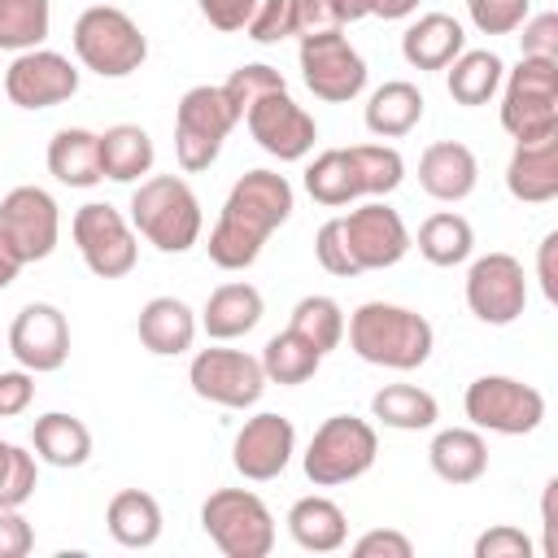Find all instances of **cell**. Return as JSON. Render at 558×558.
<instances>
[{
  "label": "cell",
  "instance_id": "6da1fadb",
  "mask_svg": "<svg viewBox=\"0 0 558 558\" xmlns=\"http://www.w3.org/2000/svg\"><path fill=\"white\" fill-rule=\"evenodd\" d=\"M432 340H436L432 323L410 305L362 301L349 314V349L371 366L414 371L432 357Z\"/></svg>",
  "mask_w": 558,
  "mask_h": 558
},
{
  "label": "cell",
  "instance_id": "7a4b0ae2",
  "mask_svg": "<svg viewBox=\"0 0 558 558\" xmlns=\"http://www.w3.org/2000/svg\"><path fill=\"white\" fill-rule=\"evenodd\" d=\"M131 227L161 253H187L201 240V201L179 174H148L131 192Z\"/></svg>",
  "mask_w": 558,
  "mask_h": 558
},
{
  "label": "cell",
  "instance_id": "3957f363",
  "mask_svg": "<svg viewBox=\"0 0 558 558\" xmlns=\"http://www.w3.org/2000/svg\"><path fill=\"white\" fill-rule=\"evenodd\" d=\"M74 52L100 78H122V74H131V70L144 65L148 39H144V31L135 26V17L126 9H118V4H92L74 22Z\"/></svg>",
  "mask_w": 558,
  "mask_h": 558
},
{
  "label": "cell",
  "instance_id": "277c9868",
  "mask_svg": "<svg viewBox=\"0 0 558 558\" xmlns=\"http://www.w3.org/2000/svg\"><path fill=\"white\" fill-rule=\"evenodd\" d=\"M375 453H379V436H375V427L366 418L331 414L310 436L305 475H310L314 488H336V484H349V480L366 475L375 466Z\"/></svg>",
  "mask_w": 558,
  "mask_h": 558
},
{
  "label": "cell",
  "instance_id": "5b68a950",
  "mask_svg": "<svg viewBox=\"0 0 558 558\" xmlns=\"http://www.w3.org/2000/svg\"><path fill=\"white\" fill-rule=\"evenodd\" d=\"M205 536L227 558H266L275 549V514L248 488H218L201 506Z\"/></svg>",
  "mask_w": 558,
  "mask_h": 558
},
{
  "label": "cell",
  "instance_id": "8992f818",
  "mask_svg": "<svg viewBox=\"0 0 558 558\" xmlns=\"http://www.w3.org/2000/svg\"><path fill=\"white\" fill-rule=\"evenodd\" d=\"M235 122H240V113L222 87H214V83L187 87L174 105V157H179V166L183 170H209Z\"/></svg>",
  "mask_w": 558,
  "mask_h": 558
},
{
  "label": "cell",
  "instance_id": "52a82bcc",
  "mask_svg": "<svg viewBox=\"0 0 558 558\" xmlns=\"http://www.w3.org/2000/svg\"><path fill=\"white\" fill-rule=\"evenodd\" d=\"M501 126L514 140L558 131V57H519L501 96Z\"/></svg>",
  "mask_w": 558,
  "mask_h": 558
},
{
  "label": "cell",
  "instance_id": "ba28073f",
  "mask_svg": "<svg viewBox=\"0 0 558 558\" xmlns=\"http://www.w3.org/2000/svg\"><path fill=\"white\" fill-rule=\"evenodd\" d=\"M301 78L318 100H353L366 87V61L362 52L349 44V35L340 26H323L301 35Z\"/></svg>",
  "mask_w": 558,
  "mask_h": 558
},
{
  "label": "cell",
  "instance_id": "9c48e42d",
  "mask_svg": "<svg viewBox=\"0 0 558 558\" xmlns=\"http://www.w3.org/2000/svg\"><path fill=\"white\" fill-rule=\"evenodd\" d=\"M466 418L475 427L501 432V436H523L532 427H541L545 418V397L541 388L514 379V375H480L466 384Z\"/></svg>",
  "mask_w": 558,
  "mask_h": 558
},
{
  "label": "cell",
  "instance_id": "30bf717a",
  "mask_svg": "<svg viewBox=\"0 0 558 558\" xmlns=\"http://www.w3.org/2000/svg\"><path fill=\"white\" fill-rule=\"evenodd\" d=\"M70 231H74V244H78V253L96 279H122L135 270V253H140L135 231L113 205H105V201L78 205Z\"/></svg>",
  "mask_w": 558,
  "mask_h": 558
},
{
  "label": "cell",
  "instance_id": "8fae6325",
  "mask_svg": "<svg viewBox=\"0 0 558 558\" xmlns=\"http://www.w3.org/2000/svg\"><path fill=\"white\" fill-rule=\"evenodd\" d=\"M466 305L480 323L488 327H506L523 314L527 305V279H523V262L514 253H484L471 262L466 270Z\"/></svg>",
  "mask_w": 558,
  "mask_h": 558
},
{
  "label": "cell",
  "instance_id": "7c38bea8",
  "mask_svg": "<svg viewBox=\"0 0 558 558\" xmlns=\"http://www.w3.org/2000/svg\"><path fill=\"white\" fill-rule=\"evenodd\" d=\"M187 384L201 401L227 405V410H244L262 397L266 388V371L257 357L240 353V349H201L187 366Z\"/></svg>",
  "mask_w": 558,
  "mask_h": 558
},
{
  "label": "cell",
  "instance_id": "4fadbf2b",
  "mask_svg": "<svg viewBox=\"0 0 558 558\" xmlns=\"http://www.w3.org/2000/svg\"><path fill=\"white\" fill-rule=\"evenodd\" d=\"M0 231L22 253V262H44L57 248V235H61L57 201L35 183L9 187L0 196Z\"/></svg>",
  "mask_w": 558,
  "mask_h": 558
},
{
  "label": "cell",
  "instance_id": "5bb4252c",
  "mask_svg": "<svg viewBox=\"0 0 558 558\" xmlns=\"http://www.w3.org/2000/svg\"><path fill=\"white\" fill-rule=\"evenodd\" d=\"M340 231H344V244L357 262V270H384V266H397L410 248V231H405V218L384 205V201H366L357 209H349L340 218Z\"/></svg>",
  "mask_w": 558,
  "mask_h": 558
},
{
  "label": "cell",
  "instance_id": "9a60e30c",
  "mask_svg": "<svg viewBox=\"0 0 558 558\" xmlns=\"http://www.w3.org/2000/svg\"><path fill=\"white\" fill-rule=\"evenodd\" d=\"M78 92V70L52 48H26L4 70V96L17 109H48Z\"/></svg>",
  "mask_w": 558,
  "mask_h": 558
},
{
  "label": "cell",
  "instance_id": "2e32d148",
  "mask_svg": "<svg viewBox=\"0 0 558 558\" xmlns=\"http://www.w3.org/2000/svg\"><path fill=\"white\" fill-rule=\"evenodd\" d=\"M244 126L248 135L279 161H301L314 140H318V126L314 118L288 96V92H270V96H257L248 109H244Z\"/></svg>",
  "mask_w": 558,
  "mask_h": 558
},
{
  "label": "cell",
  "instance_id": "e0dca14e",
  "mask_svg": "<svg viewBox=\"0 0 558 558\" xmlns=\"http://www.w3.org/2000/svg\"><path fill=\"white\" fill-rule=\"evenodd\" d=\"M292 449H296V427L288 414H275V410H262L253 414L240 432H235V445H231V462L244 480L262 484V480H275L288 471L292 462Z\"/></svg>",
  "mask_w": 558,
  "mask_h": 558
},
{
  "label": "cell",
  "instance_id": "ac0fdd59",
  "mask_svg": "<svg viewBox=\"0 0 558 558\" xmlns=\"http://www.w3.org/2000/svg\"><path fill=\"white\" fill-rule=\"evenodd\" d=\"M9 353L26 371H57L70 357V323L57 305L31 301L9 323Z\"/></svg>",
  "mask_w": 558,
  "mask_h": 558
},
{
  "label": "cell",
  "instance_id": "d6986e66",
  "mask_svg": "<svg viewBox=\"0 0 558 558\" xmlns=\"http://www.w3.org/2000/svg\"><path fill=\"white\" fill-rule=\"evenodd\" d=\"M292 214V183L275 170H248L231 183L227 192V205H222V218L240 222L244 231L253 235H270L275 227H283Z\"/></svg>",
  "mask_w": 558,
  "mask_h": 558
},
{
  "label": "cell",
  "instance_id": "ffe728a7",
  "mask_svg": "<svg viewBox=\"0 0 558 558\" xmlns=\"http://www.w3.org/2000/svg\"><path fill=\"white\" fill-rule=\"evenodd\" d=\"M506 187L514 201H527V205L558 196V131L536 135V140H514Z\"/></svg>",
  "mask_w": 558,
  "mask_h": 558
},
{
  "label": "cell",
  "instance_id": "44dd1931",
  "mask_svg": "<svg viewBox=\"0 0 558 558\" xmlns=\"http://www.w3.org/2000/svg\"><path fill=\"white\" fill-rule=\"evenodd\" d=\"M475 179H480V166H475V153L462 140H436L418 157V187L436 201L471 196Z\"/></svg>",
  "mask_w": 558,
  "mask_h": 558
},
{
  "label": "cell",
  "instance_id": "7402d4cb",
  "mask_svg": "<svg viewBox=\"0 0 558 558\" xmlns=\"http://www.w3.org/2000/svg\"><path fill=\"white\" fill-rule=\"evenodd\" d=\"M135 331H140V344L148 353L174 357V353L192 349V340H196V314L179 296H153V301H144L140 318H135Z\"/></svg>",
  "mask_w": 558,
  "mask_h": 558
},
{
  "label": "cell",
  "instance_id": "603a6c76",
  "mask_svg": "<svg viewBox=\"0 0 558 558\" xmlns=\"http://www.w3.org/2000/svg\"><path fill=\"white\" fill-rule=\"evenodd\" d=\"M462 48H466V31L449 13H423L401 35V57L414 70H445Z\"/></svg>",
  "mask_w": 558,
  "mask_h": 558
},
{
  "label": "cell",
  "instance_id": "cb8c5ba5",
  "mask_svg": "<svg viewBox=\"0 0 558 558\" xmlns=\"http://www.w3.org/2000/svg\"><path fill=\"white\" fill-rule=\"evenodd\" d=\"M105 527L122 549H148L161 536V506L144 488H118L105 506Z\"/></svg>",
  "mask_w": 558,
  "mask_h": 558
},
{
  "label": "cell",
  "instance_id": "d4e9b609",
  "mask_svg": "<svg viewBox=\"0 0 558 558\" xmlns=\"http://www.w3.org/2000/svg\"><path fill=\"white\" fill-rule=\"evenodd\" d=\"M427 462L445 484H475L488 466V445L475 427H445L432 436Z\"/></svg>",
  "mask_w": 558,
  "mask_h": 558
},
{
  "label": "cell",
  "instance_id": "484cf974",
  "mask_svg": "<svg viewBox=\"0 0 558 558\" xmlns=\"http://www.w3.org/2000/svg\"><path fill=\"white\" fill-rule=\"evenodd\" d=\"M288 532H292V541H296L301 549H310V554H331V549L344 545L349 519H344V510H340L331 497L310 493V497L292 501V510H288Z\"/></svg>",
  "mask_w": 558,
  "mask_h": 558
},
{
  "label": "cell",
  "instance_id": "4316f807",
  "mask_svg": "<svg viewBox=\"0 0 558 558\" xmlns=\"http://www.w3.org/2000/svg\"><path fill=\"white\" fill-rule=\"evenodd\" d=\"M48 170L65 187H96L100 174V135L87 126H61L48 140Z\"/></svg>",
  "mask_w": 558,
  "mask_h": 558
},
{
  "label": "cell",
  "instance_id": "83f0119b",
  "mask_svg": "<svg viewBox=\"0 0 558 558\" xmlns=\"http://www.w3.org/2000/svg\"><path fill=\"white\" fill-rule=\"evenodd\" d=\"M257 318H262V292L253 283H244V279L218 283L209 292V301H205V314H201L209 340H235V336L253 331Z\"/></svg>",
  "mask_w": 558,
  "mask_h": 558
},
{
  "label": "cell",
  "instance_id": "f1b7e54d",
  "mask_svg": "<svg viewBox=\"0 0 558 558\" xmlns=\"http://www.w3.org/2000/svg\"><path fill=\"white\" fill-rule=\"evenodd\" d=\"M31 440H35V453H39L48 466H61V471L83 466V462L92 458V432H87V423H83L78 414H65V410L39 414Z\"/></svg>",
  "mask_w": 558,
  "mask_h": 558
},
{
  "label": "cell",
  "instance_id": "f546056e",
  "mask_svg": "<svg viewBox=\"0 0 558 558\" xmlns=\"http://www.w3.org/2000/svg\"><path fill=\"white\" fill-rule=\"evenodd\" d=\"M153 135L135 122H113L105 135H100V174L113 179V183H135L140 174L153 170Z\"/></svg>",
  "mask_w": 558,
  "mask_h": 558
},
{
  "label": "cell",
  "instance_id": "4dcf8cb0",
  "mask_svg": "<svg viewBox=\"0 0 558 558\" xmlns=\"http://www.w3.org/2000/svg\"><path fill=\"white\" fill-rule=\"evenodd\" d=\"M418 118H423V92L410 78H388L366 100V126L384 140H397V135L414 131Z\"/></svg>",
  "mask_w": 558,
  "mask_h": 558
},
{
  "label": "cell",
  "instance_id": "1f68e13d",
  "mask_svg": "<svg viewBox=\"0 0 558 558\" xmlns=\"http://www.w3.org/2000/svg\"><path fill=\"white\" fill-rule=\"evenodd\" d=\"M371 414L384 423V427H397V432H423L436 423L440 405L427 388L418 384H384L375 397H371Z\"/></svg>",
  "mask_w": 558,
  "mask_h": 558
},
{
  "label": "cell",
  "instance_id": "d6a6232c",
  "mask_svg": "<svg viewBox=\"0 0 558 558\" xmlns=\"http://www.w3.org/2000/svg\"><path fill=\"white\" fill-rule=\"evenodd\" d=\"M449 65L453 70H449L445 83H449V96L458 105H484V100H493V92L501 87V74H506L501 57L488 52V48H462Z\"/></svg>",
  "mask_w": 558,
  "mask_h": 558
},
{
  "label": "cell",
  "instance_id": "836d02e7",
  "mask_svg": "<svg viewBox=\"0 0 558 558\" xmlns=\"http://www.w3.org/2000/svg\"><path fill=\"white\" fill-rule=\"evenodd\" d=\"M262 371H266V379H275V384H305V379H314V371L323 366V353L305 340V336H296L292 327H283V331H275L270 340H266V349H262Z\"/></svg>",
  "mask_w": 558,
  "mask_h": 558
},
{
  "label": "cell",
  "instance_id": "e575fe53",
  "mask_svg": "<svg viewBox=\"0 0 558 558\" xmlns=\"http://www.w3.org/2000/svg\"><path fill=\"white\" fill-rule=\"evenodd\" d=\"M305 192L318 201V205H349L362 196V183H357V170H353V157L349 148H323L310 170H305Z\"/></svg>",
  "mask_w": 558,
  "mask_h": 558
},
{
  "label": "cell",
  "instance_id": "d590c367",
  "mask_svg": "<svg viewBox=\"0 0 558 558\" xmlns=\"http://www.w3.org/2000/svg\"><path fill=\"white\" fill-rule=\"evenodd\" d=\"M471 244H475V231L453 209H440V214L423 218V227H418V253L432 266H458V262H466L471 257Z\"/></svg>",
  "mask_w": 558,
  "mask_h": 558
},
{
  "label": "cell",
  "instance_id": "8d00e7d4",
  "mask_svg": "<svg viewBox=\"0 0 558 558\" xmlns=\"http://www.w3.org/2000/svg\"><path fill=\"white\" fill-rule=\"evenodd\" d=\"M52 4L48 0H0V48L26 52L48 39Z\"/></svg>",
  "mask_w": 558,
  "mask_h": 558
},
{
  "label": "cell",
  "instance_id": "74e56055",
  "mask_svg": "<svg viewBox=\"0 0 558 558\" xmlns=\"http://www.w3.org/2000/svg\"><path fill=\"white\" fill-rule=\"evenodd\" d=\"M296 336H305L318 353H331L336 344H340V336H344V310L331 301V296H323V292H310V296H301L296 305H292V323H288Z\"/></svg>",
  "mask_w": 558,
  "mask_h": 558
},
{
  "label": "cell",
  "instance_id": "f35d334b",
  "mask_svg": "<svg viewBox=\"0 0 558 558\" xmlns=\"http://www.w3.org/2000/svg\"><path fill=\"white\" fill-rule=\"evenodd\" d=\"M353 157V170H357V183H362V196H384L401 183L405 174V161L392 144H353L349 148Z\"/></svg>",
  "mask_w": 558,
  "mask_h": 558
},
{
  "label": "cell",
  "instance_id": "ab89813d",
  "mask_svg": "<svg viewBox=\"0 0 558 558\" xmlns=\"http://www.w3.org/2000/svg\"><path fill=\"white\" fill-rule=\"evenodd\" d=\"M35 484H39V471H35V453H26L22 445H9V440H0V510L31 501Z\"/></svg>",
  "mask_w": 558,
  "mask_h": 558
},
{
  "label": "cell",
  "instance_id": "60d3db41",
  "mask_svg": "<svg viewBox=\"0 0 558 558\" xmlns=\"http://www.w3.org/2000/svg\"><path fill=\"white\" fill-rule=\"evenodd\" d=\"M222 92H227V100L235 105V113L244 118V109H248L257 96L288 92V83H283V74H279L275 65H266V61H248V65H240V70H231V74H227Z\"/></svg>",
  "mask_w": 558,
  "mask_h": 558
},
{
  "label": "cell",
  "instance_id": "b9f144b4",
  "mask_svg": "<svg viewBox=\"0 0 558 558\" xmlns=\"http://www.w3.org/2000/svg\"><path fill=\"white\" fill-rule=\"evenodd\" d=\"M244 31H248L253 44H275V39L296 35V9H292V0H257L253 13H248V22H244Z\"/></svg>",
  "mask_w": 558,
  "mask_h": 558
},
{
  "label": "cell",
  "instance_id": "7bdbcfd3",
  "mask_svg": "<svg viewBox=\"0 0 558 558\" xmlns=\"http://www.w3.org/2000/svg\"><path fill=\"white\" fill-rule=\"evenodd\" d=\"M314 257H318V266H323L327 275H340V279L362 275L357 262H353V253H349V244H344L340 218H327V222L314 231Z\"/></svg>",
  "mask_w": 558,
  "mask_h": 558
},
{
  "label": "cell",
  "instance_id": "ee69618b",
  "mask_svg": "<svg viewBox=\"0 0 558 558\" xmlns=\"http://www.w3.org/2000/svg\"><path fill=\"white\" fill-rule=\"evenodd\" d=\"M527 4L532 0H466V13L484 35H510L527 17Z\"/></svg>",
  "mask_w": 558,
  "mask_h": 558
},
{
  "label": "cell",
  "instance_id": "f6af8a7d",
  "mask_svg": "<svg viewBox=\"0 0 558 558\" xmlns=\"http://www.w3.org/2000/svg\"><path fill=\"white\" fill-rule=\"evenodd\" d=\"M475 558H532V541L510 527V523H497L488 532H480L475 541Z\"/></svg>",
  "mask_w": 558,
  "mask_h": 558
},
{
  "label": "cell",
  "instance_id": "bcb514c9",
  "mask_svg": "<svg viewBox=\"0 0 558 558\" xmlns=\"http://www.w3.org/2000/svg\"><path fill=\"white\" fill-rule=\"evenodd\" d=\"M353 558H414V545L397 527H371L353 541Z\"/></svg>",
  "mask_w": 558,
  "mask_h": 558
},
{
  "label": "cell",
  "instance_id": "7dc6e473",
  "mask_svg": "<svg viewBox=\"0 0 558 558\" xmlns=\"http://www.w3.org/2000/svg\"><path fill=\"white\" fill-rule=\"evenodd\" d=\"M519 26H523V35H519L523 57H558V13L545 9L536 17H523Z\"/></svg>",
  "mask_w": 558,
  "mask_h": 558
},
{
  "label": "cell",
  "instance_id": "c3c4849f",
  "mask_svg": "<svg viewBox=\"0 0 558 558\" xmlns=\"http://www.w3.org/2000/svg\"><path fill=\"white\" fill-rule=\"evenodd\" d=\"M35 549V527L17 514V506L0 510V558H26Z\"/></svg>",
  "mask_w": 558,
  "mask_h": 558
},
{
  "label": "cell",
  "instance_id": "681fc988",
  "mask_svg": "<svg viewBox=\"0 0 558 558\" xmlns=\"http://www.w3.org/2000/svg\"><path fill=\"white\" fill-rule=\"evenodd\" d=\"M31 397H35V379H31L26 366L22 371H0V418L22 414L31 405Z\"/></svg>",
  "mask_w": 558,
  "mask_h": 558
},
{
  "label": "cell",
  "instance_id": "f907efd6",
  "mask_svg": "<svg viewBox=\"0 0 558 558\" xmlns=\"http://www.w3.org/2000/svg\"><path fill=\"white\" fill-rule=\"evenodd\" d=\"M196 4L209 17V26H218V31H244V22H248V13H253L257 0H196Z\"/></svg>",
  "mask_w": 558,
  "mask_h": 558
},
{
  "label": "cell",
  "instance_id": "816d5d0a",
  "mask_svg": "<svg viewBox=\"0 0 558 558\" xmlns=\"http://www.w3.org/2000/svg\"><path fill=\"white\" fill-rule=\"evenodd\" d=\"M554 257H558V231H549L536 248V279H541L545 301H558V262Z\"/></svg>",
  "mask_w": 558,
  "mask_h": 558
},
{
  "label": "cell",
  "instance_id": "f5cc1de1",
  "mask_svg": "<svg viewBox=\"0 0 558 558\" xmlns=\"http://www.w3.org/2000/svg\"><path fill=\"white\" fill-rule=\"evenodd\" d=\"M541 532H545L541 554L558 558V480H549L545 493H541Z\"/></svg>",
  "mask_w": 558,
  "mask_h": 558
},
{
  "label": "cell",
  "instance_id": "db71d44e",
  "mask_svg": "<svg viewBox=\"0 0 558 558\" xmlns=\"http://www.w3.org/2000/svg\"><path fill=\"white\" fill-rule=\"evenodd\" d=\"M296 9V35H310V31H323V26H336L327 0H292Z\"/></svg>",
  "mask_w": 558,
  "mask_h": 558
},
{
  "label": "cell",
  "instance_id": "11a10c76",
  "mask_svg": "<svg viewBox=\"0 0 558 558\" xmlns=\"http://www.w3.org/2000/svg\"><path fill=\"white\" fill-rule=\"evenodd\" d=\"M26 262H22V253L9 244V235L0 231V288H9L13 279H17V270H22Z\"/></svg>",
  "mask_w": 558,
  "mask_h": 558
},
{
  "label": "cell",
  "instance_id": "9f6ffc18",
  "mask_svg": "<svg viewBox=\"0 0 558 558\" xmlns=\"http://www.w3.org/2000/svg\"><path fill=\"white\" fill-rule=\"evenodd\" d=\"M327 9H331V17H336V26H340V22L366 17V13H371V0H327Z\"/></svg>",
  "mask_w": 558,
  "mask_h": 558
},
{
  "label": "cell",
  "instance_id": "6f0895ef",
  "mask_svg": "<svg viewBox=\"0 0 558 558\" xmlns=\"http://www.w3.org/2000/svg\"><path fill=\"white\" fill-rule=\"evenodd\" d=\"M414 9H418V0H371V13H379V17H405Z\"/></svg>",
  "mask_w": 558,
  "mask_h": 558
}]
</instances>
